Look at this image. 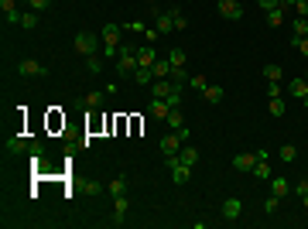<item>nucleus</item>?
<instances>
[{"mask_svg": "<svg viewBox=\"0 0 308 229\" xmlns=\"http://www.w3.org/2000/svg\"><path fill=\"white\" fill-rule=\"evenodd\" d=\"M86 69H89L92 75H96V72L103 69V58H100V55H89V58H86Z\"/></svg>", "mask_w": 308, "mask_h": 229, "instance_id": "nucleus-33", "label": "nucleus"}, {"mask_svg": "<svg viewBox=\"0 0 308 229\" xmlns=\"http://www.w3.org/2000/svg\"><path fill=\"white\" fill-rule=\"evenodd\" d=\"M28 147H31V144H28V140H24L21 134H14V137H7V150H11V154H24Z\"/></svg>", "mask_w": 308, "mask_h": 229, "instance_id": "nucleus-16", "label": "nucleus"}, {"mask_svg": "<svg viewBox=\"0 0 308 229\" xmlns=\"http://www.w3.org/2000/svg\"><path fill=\"white\" fill-rule=\"evenodd\" d=\"M182 144H185V140L171 130L168 137H161V154H164V158H171V154H178V150H182Z\"/></svg>", "mask_w": 308, "mask_h": 229, "instance_id": "nucleus-8", "label": "nucleus"}, {"mask_svg": "<svg viewBox=\"0 0 308 229\" xmlns=\"http://www.w3.org/2000/svg\"><path fill=\"white\" fill-rule=\"evenodd\" d=\"M106 192L113 195V198H116V195H127V178H124V174H116L113 182L106 185Z\"/></svg>", "mask_w": 308, "mask_h": 229, "instance_id": "nucleus-19", "label": "nucleus"}, {"mask_svg": "<svg viewBox=\"0 0 308 229\" xmlns=\"http://www.w3.org/2000/svg\"><path fill=\"white\" fill-rule=\"evenodd\" d=\"M264 11H274V7H281V0H257Z\"/></svg>", "mask_w": 308, "mask_h": 229, "instance_id": "nucleus-43", "label": "nucleus"}, {"mask_svg": "<svg viewBox=\"0 0 308 229\" xmlns=\"http://www.w3.org/2000/svg\"><path fill=\"white\" fill-rule=\"evenodd\" d=\"M301 103H308V96H305V99H301Z\"/></svg>", "mask_w": 308, "mask_h": 229, "instance_id": "nucleus-47", "label": "nucleus"}, {"mask_svg": "<svg viewBox=\"0 0 308 229\" xmlns=\"http://www.w3.org/2000/svg\"><path fill=\"white\" fill-rule=\"evenodd\" d=\"M178 161H182V164H188V168H192L195 161H199V147H188V144H182V150H178Z\"/></svg>", "mask_w": 308, "mask_h": 229, "instance_id": "nucleus-17", "label": "nucleus"}, {"mask_svg": "<svg viewBox=\"0 0 308 229\" xmlns=\"http://www.w3.org/2000/svg\"><path fill=\"white\" fill-rule=\"evenodd\" d=\"M271 195H277V198H285V195H291V182L288 178H271Z\"/></svg>", "mask_w": 308, "mask_h": 229, "instance_id": "nucleus-14", "label": "nucleus"}, {"mask_svg": "<svg viewBox=\"0 0 308 229\" xmlns=\"http://www.w3.org/2000/svg\"><path fill=\"white\" fill-rule=\"evenodd\" d=\"M168 106H182V86H175L168 96Z\"/></svg>", "mask_w": 308, "mask_h": 229, "instance_id": "nucleus-36", "label": "nucleus"}, {"mask_svg": "<svg viewBox=\"0 0 308 229\" xmlns=\"http://www.w3.org/2000/svg\"><path fill=\"white\" fill-rule=\"evenodd\" d=\"M267 96H271V99H281V86L271 82V86H267Z\"/></svg>", "mask_w": 308, "mask_h": 229, "instance_id": "nucleus-42", "label": "nucleus"}, {"mask_svg": "<svg viewBox=\"0 0 308 229\" xmlns=\"http://www.w3.org/2000/svg\"><path fill=\"white\" fill-rule=\"evenodd\" d=\"M82 99H86V106L100 110V106H103V92H89V96H82Z\"/></svg>", "mask_w": 308, "mask_h": 229, "instance_id": "nucleus-32", "label": "nucleus"}, {"mask_svg": "<svg viewBox=\"0 0 308 229\" xmlns=\"http://www.w3.org/2000/svg\"><path fill=\"white\" fill-rule=\"evenodd\" d=\"M171 89H175V82H171V79H154V82H151V92H154V99H168Z\"/></svg>", "mask_w": 308, "mask_h": 229, "instance_id": "nucleus-9", "label": "nucleus"}, {"mask_svg": "<svg viewBox=\"0 0 308 229\" xmlns=\"http://www.w3.org/2000/svg\"><path fill=\"white\" fill-rule=\"evenodd\" d=\"M202 96H205V103H209V106H219L223 99H226V89H223V86H212V82H209Z\"/></svg>", "mask_w": 308, "mask_h": 229, "instance_id": "nucleus-11", "label": "nucleus"}, {"mask_svg": "<svg viewBox=\"0 0 308 229\" xmlns=\"http://www.w3.org/2000/svg\"><path fill=\"white\" fill-rule=\"evenodd\" d=\"M301 206H305V209H308V192H305V195H301Z\"/></svg>", "mask_w": 308, "mask_h": 229, "instance_id": "nucleus-46", "label": "nucleus"}, {"mask_svg": "<svg viewBox=\"0 0 308 229\" xmlns=\"http://www.w3.org/2000/svg\"><path fill=\"white\" fill-rule=\"evenodd\" d=\"M148 110H151L154 116H158V120H164L171 106H168V99H151V106H148Z\"/></svg>", "mask_w": 308, "mask_h": 229, "instance_id": "nucleus-21", "label": "nucleus"}, {"mask_svg": "<svg viewBox=\"0 0 308 229\" xmlns=\"http://www.w3.org/2000/svg\"><path fill=\"white\" fill-rule=\"evenodd\" d=\"M17 75H24V79H31V75H48V69L41 62H34V58H21V62H17Z\"/></svg>", "mask_w": 308, "mask_h": 229, "instance_id": "nucleus-6", "label": "nucleus"}, {"mask_svg": "<svg viewBox=\"0 0 308 229\" xmlns=\"http://www.w3.org/2000/svg\"><path fill=\"white\" fill-rule=\"evenodd\" d=\"M168 62H171V69H185V62H188V55H185L182 48H171V52H168Z\"/></svg>", "mask_w": 308, "mask_h": 229, "instance_id": "nucleus-20", "label": "nucleus"}, {"mask_svg": "<svg viewBox=\"0 0 308 229\" xmlns=\"http://www.w3.org/2000/svg\"><path fill=\"white\" fill-rule=\"evenodd\" d=\"M260 158H267V150H257V154H236V158H233V168H236V171H253Z\"/></svg>", "mask_w": 308, "mask_h": 229, "instance_id": "nucleus-5", "label": "nucleus"}, {"mask_svg": "<svg viewBox=\"0 0 308 229\" xmlns=\"http://www.w3.org/2000/svg\"><path fill=\"white\" fill-rule=\"evenodd\" d=\"M151 72H154V79H168L171 75V62L168 58H158V62L151 65Z\"/></svg>", "mask_w": 308, "mask_h": 229, "instance_id": "nucleus-18", "label": "nucleus"}, {"mask_svg": "<svg viewBox=\"0 0 308 229\" xmlns=\"http://www.w3.org/2000/svg\"><path fill=\"white\" fill-rule=\"evenodd\" d=\"M291 45H295L298 52H301V55L308 58V38H291Z\"/></svg>", "mask_w": 308, "mask_h": 229, "instance_id": "nucleus-38", "label": "nucleus"}, {"mask_svg": "<svg viewBox=\"0 0 308 229\" xmlns=\"http://www.w3.org/2000/svg\"><path fill=\"white\" fill-rule=\"evenodd\" d=\"M267 113L281 120V116H285V99H271V106H267Z\"/></svg>", "mask_w": 308, "mask_h": 229, "instance_id": "nucleus-30", "label": "nucleus"}, {"mask_svg": "<svg viewBox=\"0 0 308 229\" xmlns=\"http://www.w3.org/2000/svg\"><path fill=\"white\" fill-rule=\"evenodd\" d=\"M291 192H295L298 198H301V195L308 192V178H301V182H298V185H291Z\"/></svg>", "mask_w": 308, "mask_h": 229, "instance_id": "nucleus-40", "label": "nucleus"}, {"mask_svg": "<svg viewBox=\"0 0 308 229\" xmlns=\"http://www.w3.org/2000/svg\"><path fill=\"white\" fill-rule=\"evenodd\" d=\"M124 31H148V28H144L140 21H127V24H124Z\"/></svg>", "mask_w": 308, "mask_h": 229, "instance_id": "nucleus-41", "label": "nucleus"}, {"mask_svg": "<svg viewBox=\"0 0 308 229\" xmlns=\"http://www.w3.org/2000/svg\"><path fill=\"white\" fill-rule=\"evenodd\" d=\"M0 11L11 14V11H17V7H14V0H0Z\"/></svg>", "mask_w": 308, "mask_h": 229, "instance_id": "nucleus-45", "label": "nucleus"}, {"mask_svg": "<svg viewBox=\"0 0 308 229\" xmlns=\"http://www.w3.org/2000/svg\"><path fill=\"white\" fill-rule=\"evenodd\" d=\"M267 24H271V28H281V24H285V7H274V11H267Z\"/></svg>", "mask_w": 308, "mask_h": 229, "instance_id": "nucleus-24", "label": "nucleus"}, {"mask_svg": "<svg viewBox=\"0 0 308 229\" xmlns=\"http://www.w3.org/2000/svg\"><path fill=\"white\" fill-rule=\"evenodd\" d=\"M127 209H130V198H127V195H116V206H113V222L116 226L127 222Z\"/></svg>", "mask_w": 308, "mask_h": 229, "instance_id": "nucleus-10", "label": "nucleus"}, {"mask_svg": "<svg viewBox=\"0 0 308 229\" xmlns=\"http://www.w3.org/2000/svg\"><path fill=\"white\" fill-rule=\"evenodd\" d=\"M116 69H120V75H134V72L140 69V62H137V48L120 45V55H116Z\"/></svg>", "mask_w": 308, "mask_h": 229, "instance_id": "nucleus-2", "label": "nucleus"}, {"mask_svg": "<svg viewBox=\"0 0 308 229\" xmlns=\"http://www.w3.org/2000/svg\"><path fill=\"white\" fill-rule=\"evenodd\" d=\"M100 41H103V38H100V35H92V31H79V35L72 38L76 52H79V55H86V58L100 52Z\"/></svg>", "mask_w": 308, "mask_h": 229, "instance_id": "nucleus-3", "label": "nucleus"}, {"mask_svg": "<svg viewBox=\"0 0 308 229\" xmlns=\"http://www.w3.org/2000/svg\"><path fill=\"white\" fill-rule=\"evenodd\" d=\"M216 11L223 14L226 21H240V17H243V4H240V0H219Z\"/></svg>", "mask_w": 308, "mask_h": 229, "instance_id": "nucleus-7", "label": "nucleus"}, {"mask_svg": "<svg viewBox=\"0 0 308 229\" xmlns=\"http://www.w3.org/2000/svg\"><path fill=\"white\" fill-rule=\"evenodd\" d=\"M295 158H298L295 144H281V161H295Z\"/></svg>", "mask_w": 308, "mask_h": 229, "instance_id": "nucleus-31", "label": "nucleus"}, {"mask_svg": "<svg viewBox=\"0 0 308 229\" xmlns=\"http://www.w3.org/2000/svg\"><path fill=\"white\" fill-rule=\"evenodd\" d=\"M168 79L175 82V86H188V79H192V75H188L185 69H171V75H168Z\"/></svg>", "mask_w": 308, "mask_h": 229, "instance_id": "nucleus-26", "label": "nucleus"}, {"mask_svg": "<svg viewBox=\"0 0 308 229\" xmlns=\"http://www.w3.org/2000/svg\"><path fill=\"white\" fill-rule=\"evenodd\" d=\"M188 86H192V89H199V92H205L209 79H205V75H192V79H188Z\"/></svg>", "mask_w": 308, "mask_h": 229, "instance_id": "nucleus-34", "label": "nucleus"}, {"mask_svg": "<svg viewBox=\"0 0 308 229\" xmlns=\"http://www.w3.org/2000/svg\"><path fill=\"white\" fill-rule=\"evenodd\" d=\"M130 79H134L137 86H144V82H154V72H151V69H137Z\"/></svg>", "mask_w": 308, "mask_h": 229, "instance_id": "nucleus-27", "label": "nucleus"}, {"mask_svg": "<svg viewBox=\"0 0 308 229\" xmlns=\"http://www.w3.org/2000/svg\"><path fill=\"white\" fill-rule=\"evenodd\" d=\"M151 14H154V31H158V35H171V31H175V17H171V11L151 7Z\"/></svg>", "mask_w": 308, "mask_h": 229, "instance_id": "nucleus-4", "label": "nucleus"}, {"mask_svg": "<svg viewBox=\"0 0 308 229\" xmlns=\"http://www.w3.org/2000/svg\"><path fill=\"white\" fill-rule=\"evenodd\" d=\"M164 123H168L171 130H182V126H185V116H182V110H178V106H171V110H168V116H164Z\"/></svg>", "mask_w": 308, "mask_h": 229, "instance_id": "nucleus-15", "label": "nucleus"}, {"mask_svg": "<svg viewBox=\"0 0 308 229\" xmlns=\"http://www.w3.org/2000/svg\"><path fill=\"white\" fill-rule=\"evenodd\" d=\"M28 7H31V11H48V7H52V0H28Z\"/></svg>", "mask_w": 308, "mask_h": 229, "instance_id": "nucleus-35", "label": "nucleus"}, {"mask_svg": "<svg viewBox=\"0 0 308 229\" xmlns=\"http://www.w3.org/2000/svg\"><path fill=\"white\" fill-rule=\"evenodd\" d=\"M86 192H89V195H100L103 185H100V182H86Z\"/></svg>", "mask_w": 308, "mask_h": 229, "instance_id": "nucleus-44", "label": "nucleus"}, {"mask_svg": "<svg viewBox=\"0 0 308 229\" xmlns=\"http://www.w3.org/2000/svg\"><path fill=\"white\" fill-rule=\"evenodd\" d=\"M21 28H28V31H31V28H38V11H24L21 14Z\"/></svg>", "mask_w": 308, "mask_h": 229, "instance_id": "nucleus-28", "label": "nucleus"}, {"mask_svg": "<svg viewBox=\"0 0 308 229\" xmlns=\"http://www.w3.org/2000/svg\"><path fill=\"white\" fill-rule=\"evenodd\" d=\"M295 17H308V0H295Z\"/></svg>", "mask_w": 308, "mask_h": 229, "instance_id": "nucleus-39", "label": "nucleus"}, {"mask_svg": "<svg viewBox=\"0 0 308 229\" xmlns=\"http://www.w3.org/2000/svg\"><path fill=\"white\" fill-rule=\"evenodd\" d=\"M223 216H226L229 222L240 219V216H243V202H240V198H226V202H223Z\"/></svg>", "mask_w": 308, "mask_h": 229, "instance_id": "nucleus-12", "label": "nucleus"}, {"mask_svg": "<svg viewBox=\"0 0 308 229\" xmlns=\"http://www.w3.org/2000/svg\"><path fill=\"white\" fill-rule=\"evenodd\" d=\"M277 202H281V198H277V195H271V198L264 202V212H267V216H274V212H277Z\"/></svg>", "mask_w": 308, "mask_h": 229, "instance_id": "nucleus-37", "label": "nucleus"}, {"mask_svg": "<svg viewBox=\"0 0 308 229\" xmlns=\"http://www.w3.org/2000/svg\"><path fill=\"white\" fill-rule=\"evenodd\" d=\"M120 35H124V24H103V55L106 58H116V52H120Z\"/></svg>", "mask_w": 308, "mask_h": 229, "instance_id": "nucleus-1", "label": "nucleus"}, {"mask_svg": "<svg viewBox=\"0 0 308 229\" xmlns=\"http://www.w3.org/2000/svg\"><path fill=\"white\" fill-rule=\"evenodd\" d=\"M158 58H161V55L154 52V48H137V62H140V69H151Z\"/></svg>", "mask_w": 308, "mask_h": 229, "instance_id": "nucleus-13", "label": "nucleus"}, {"mask_svg": "<svg viewBox=\"0 0 308 229\" xmlns=\"http://www.w3.org/2000/svg\"><path fill=\"white\" fill-rule=\"evenodd\" d=\"M291 96H295V99H305L308 96V79H295L291 82Z\"/></svg>", "mask_w": 308, "mask_h": 229, "instance_id": "nucleus-23", "label": "nucleus"}, {"mask_svg": "<svg viewBox=\"0 0 308 229\" xmlns=\"http://www.w3.org/2000/svg\"><path fill=\"white\" fill-rule=\"evenodd\" d=\"M253 174H257L260 182H271V178H274V174H271V164H267V158H260V161H257V168H253Z\"/></svg>", "mask_w": 308, "mask_h": 229, "instance_id": "nucleus-22", "label": "nucleus"}, {"mask_svg": "<svg viewBox=\"0 0 308 229\" xmlns=\"http://www.w3.org/2000/svg\"><path fill=\"white\" fill-rule=\"evenodd\" d=\"M281 75H285L281 65H274V62H271V65H264V79H267V82H281Z\"/></svg>", "mask_w": 308, "mask_h": 229, "instance_id": "nucleus-25", "label": "nucleus"}, {"mask_svg": "<svg viewBox=\"0 0 308 229\" xmlns=\"http://www.w3.org/2000/svg\"><path fill=\"white\" fill-rule=\"evenodd\" d=\"M171 17H175V31H185V28H188V21H185V14L178 11V7H171Z\"/></svg>", "mask_w": 308, "mask_h": 229, "instance_id": "nucleus-29", "label": "nucleus"}]
</instances>
